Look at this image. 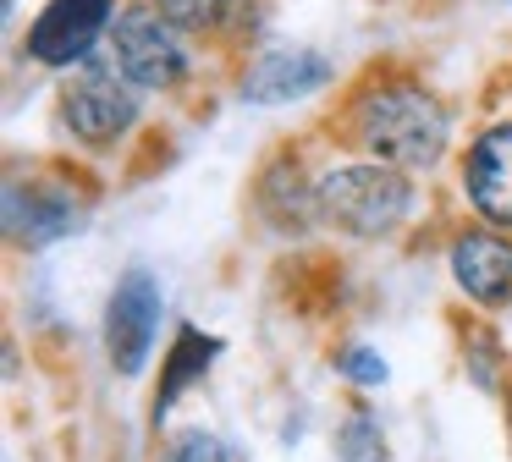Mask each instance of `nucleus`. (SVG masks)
Wrapping results in <instances>:
<instances>
[{
  "label": "nucleus",
  "instance_id": "dca6fc26",
  "mask_svg": "<svg viewBox=\"0 0 512 462\" xmlns=\"http://www.w3.org/2000/svg\"><path fill=\"white\" fill-rule=\"evenodd\" d=\"M336 369H342L353 385H364V391H375V385H386V380H391L386 358H380V352H369V347H342Z\"/></svg>",
  "mask_w": 512,
  "mask_h": 462
},
{
  "label": "nucleus",
  "instance_id": "0eeeda50",
  "mask_svg": "<svg viewBox=\"0 0 512 462\" xmlns=\"http://www.w3.org/2000/svg\"><path fill=\"white\" fill-rule=\"evenodd\" d=\"M331 77H336V66L320 50H309V44H270V50H259L248 61L237 94L248 105H292V99L320 94Z\"/></svg>",
  "mask_w": 512,
  "mask_h": 462
},
{
  "label": "nucleus",
  "instance_id": "1a4fd4ad",
  "mask_svg": "<svg viewBox=\"0 0 512 462\" xmlns=\"http://www.w3.org/2000/svg\"><path fill=\"white\" fill-rule=\"evenodd\" d=\"M83 209H78V193L61 182H12L6 187V231L12 242L23 248H50L61 242L67 231H78Z\"/></svg>",
  "mask_w": 512,
  "mask_h": 462
},
{
  "label": "nucleus",
  "instance_id": "4468645a",
  "mask_svg": "<svg viewBox=\"0 0 512 462\" xmlns=\"http://www.w3.org/2000/svg\"><path fill=\"white\" fill-rule=\"evenodd\" d=\"M155 11H160V17H166L177 33L226 28V0H155Z\"/></svg>",
  "mask_w": 512,
  "mask_h": 462
},
{
  "label": "nucleus",
  "instance_id": "f3484780",
  "mask_svg": "<svg viewBox=\"0 0 512 462\" xmlns=\"http://www.w3.org/2000/svg\"><path fill=\"white\" fill-rule=\"evenodd\" d=\"M507 429H512V385H507Z\"/></svg>",
  "mask_w": 512,
  "mask_h": 462
},
{
  "label": "nucleus",
  "instance_id": "f03ea898",
  "mask_svg": "<svg viewBox=\"0 0 512 462\" xmlns=\"http://www.w3.org/2000/svg\"><path fill=\"white\" fill-rule=\"evenodd\" d=\"M314 209L342 237L375 242V237H391L413 215V182H408V171L380 165V160L336 165V171H325L314 182Z\"/></svg>",
  "mask_w": 512,
  "mask_h": 462
},
{
  "label": "nucleus",
  "instance_id": "6e6552de",
  "mask_svg": "<svg viewBox=\"0 0 512 462\" xmlns=\"http://www.w3.org/2000/svg\"><path fill=\"white\" fill-rule=\"evenodd\" d=\"M463 193L496 231H512V121L485 127L468 143L463 160Z\"/></svg>",
  "mask_w": 512,
  "mask_h": 462
},
{
  "label": "nucleus",
  "instance_id": "9b49d317",
  "mask_svg": "<svg viewBox=\"0 0 512 462\" xmlns=\"http://www.w3.org/2000/svg\"><path fill=\"white\" fill-rule=\"evenodd\" d=\"M215 358H221V336H204V330L182 325L177 341H171V352H166V374H160V391H155V418H166L171 407H177V396L193 391Z\"/></svg>",
  "mask_w": 512,
  "mask_h": 462
},
{
  "label": "nucleus",
  "instance_id": "ddd939ff",
  "mask_svg": "<svg viewBox=\"0 0 512 462\" xmlns=\"http://www.w3.org/2000/svg\"><path fill=\"white\" fill-rule=\"evenodd\" d=\"M336 457L342 462H386V435L369 413H347L336 424Z\"/></svg>",
  "mask_w": 512,
  "mask_h": 462
},
{
  "label": "nucleus",
  "instance_id": "f8f14e48",
  "mask_svg": "<svg viewBox=\"0 0 512 462\" xmlns=\"http://www.w3.org/2000/svg\"><path fill=\"white\" fill-rule=\"evenodd\" d=\"M259 209H265V220L276 231H303L309 215H320V209H314V187H303V176L292 160H276L259 176Z\"/></svg>",
  "mask_w": 512,
  "mask_h": 462
},
{
  "label": "nucleus",
  "instance_id": "7ed1b4c3",
  "mask_svg": "<svg viewBox=\"0 0 512 462\" xmlns=\"http://www.w3.org/2000/svg\"><path fill=\"white\" fill-rule=\"evenodd\" d=\"M111 66L133 88H149V94L177 88L182 77L193 72L188 50H182V39H177V28H171L155 6H116V22H111Z\"/></svg>",
  "mask_w": 512,
  "mask_h": 462
},
{
  "label": "nucleus",
  "instance_id": "9d476101",
  "mask_svg": "<svg viewBox=\"0 0 512 462\" xmlns=\"http://www.w3.org/2000/svg\"><path fill=\"white\" fill-rule=\"evenodd\" d=\"M452 281L479 308H507L512 303V237H501V231H463L452 242Z\"/></svg>",
  "mask_w": 512,
  "mask_h": 462
},
{
  "label": "nucleus",
  "instance_id": "f257e3e1",
  "mask_svg": "<svg viewBox=\"0 0 512 462\" xmlns=\"http://www.w3.org/2000/svg\"><path fill=\"white\" fill-rule=\"evenodd\" d=\"M446 138H452V121L419 83H375L358 99V143L380 165H397L408 176L430 171L441 165Z\"/></svg>",
  "mask_w": 512,
  "mask_h": 462
},
{
  "label": "nucleus",
  "instance_id": "39448f33",
  "mask_svg": "<svg viewBox=\"0 0 512 462\" xmlns=\"http://www.w3.org/2000/svg\"><path fill=\"white\" fill-rule=\"evenodd\" d=\"M61 121H67L72 138L105 149V143H116L138 121L133 83H127L116 66H83V72L61 88Z\"/></svg>",
  "mask_w": 512,
  "mask_h": 462
},
{
  "label": "nucleus",
  "instance_id": "423d86ee",
  "mask_svg": "<svg viewBox=\"0 0 512 462\" xmlns=\"http://www.w3.org/2000/svg\"><path fill=\"white\" fill-rule=\"evenodd\" d=\"M116 6L111 0H45V11L34 17L23 50L34 55L39 66H83L89 50L111 33Z\"/></svg>",
  "mask_w": 512,
  "mask_h": 462
},
{
  "label": "nucleus",
  "instance_id": "20e7f679",
  "mask_svg": "<svg viewBox=\"0 0 512 462\" xmlns=\"http://www.w3.org/2000/svg\"><path fill=\"white\" fill-rule=\"evenodd\" d=\"M160 308H166V297H160V281L144 264L116 275V292H111V303H105V358H111V369L122 374V380H138V374H144L149 352H155Z\"/></svg>",
  "mask_w": 512,
  "mask_h": 462
},
{
  "label": "nucleus",
  "instance_id": "2eb2a0df",
  "mask_svg": "<svg viewBox=\"0 0 512 462\" xmlns=\"http://www.w3.org/2000/svg\"><path fill=\"white\" fill-rule=\"evenodd\" d=\"M160 462H226V446L210 429H177V435L166 440V457Z\"/></svg>",
  "mask_w": 512,
  "mask_h": 462
}]
</instances>
